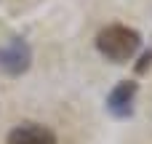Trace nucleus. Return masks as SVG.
I'll list each match as a JSON object with an SVG mask.
<instances>
[{
	"instance_id": "1",
	"label": "nucleus",
	"mask_w": 152,
	"mask_h": 144,
	"mask_svg": "<svg viewBox=\"0 0 152 144\" xmlns=\"http://www.w3.org/2000/svg\"><path fill=\"white\" fill-rule=\"evenodd\" d=\"M142 48V35L126 24H107L96 35V51L112 64H128Z\"/></svg>"
},
{
	"instance_id": "2",
	"label": "nucleus",
	"mask_w": 152,
	"mask_h": 144,
	"mask_svg": "<svg viewBox=\"0 0 152 144\" xmlns=\"http://www.w3.org/2000/svg\"><path fill=\"white\" fill-rule=\"evenodd\" d=\"M32 67V48L24 37H11L0 45V72L8 77H19Z\"/></svg>"
},
{
	"instance_id": "3",
	"label": "nucleus",
	"mask_w": 152,
	"mask_h": 144,
	"mask_svg": "<svg viewBox=\"0 0 152 144\" xmlns=\"http://www.w3.org/2000/svg\"><path fill=\"white\" fill-rule=\"evenodd\" d=\"M136 94H139V86H136L134 80H120V83L110 91V96H107V110H110V115L118 118V120L131 118V115H134Z\"/></svg>"
},
{
	"instance_id": "4",
	"label": "nucleus",
	"mask_w": 152,
	"mask_h": 144,
	"mask_svg": "<svg viewBox=\"0 0 152 144\" xmlns=\"http://www.w3.org/2000/svg\"><path fill=\"white\" fill-rule=\"evenodd\" d=\"M5 144H56V134L43 123H19L11 128Z\"/></svg>"
},
{
	"instance_id": "5",
	"label": "nucleus",
	"mask_w": 152,
	"mask_h": 144,
	"mask_svg": "<svg viewBox=\"0 0 152 144\" xmlns=\"http://www.w3.org/2000/svg\"><path fill=\"white\" fill-rule=\"evenodd\" d=\"M147 64H152V51H144V53H142V64H139L136 69H139V72H144V69H147Z\"/></svg>"
}]
</instances>
